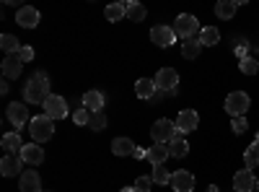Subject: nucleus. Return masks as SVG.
<instances>
[{"instance_id": "obj_34", "label": "nucleus", "mask_w": 259, "mask_h": 192, "mask_svg": "<svg viewBox=\"0 0 259 192\" xmlns=\"http://www.w3.org/2000/svg\"><path fill=\"white\" fill-rule=\"evenodd\" d=\"M89 120H91V112L85 109V106H78V109L73 112V122L75 125H85V127H89Z\"/></svg>"}, {"instance_id": "obj_10", "label": "nucleus", "mask_w": 259, "mask_h": 192, "mask_svg": "<svg viewBox=\"0 0 259 192\" xmlns=\"http://www.w3.org/2000/svg\"><path fill=\"white\" fill-rule=\"evenodd\" d=\"M24 172H26V169H24V159H21V156L6 153L3 161H0V174H3V177H21Z\"/></svg>"}, {"instance_id": "obj_36", "label": "nucleus", "mask_w": 259, "mask_h": 192, "mask_svg": "<svg viewBox=\"0 0 259 192\" xmlns=\"http://www.w3.org/2000/svg\"><path fill=\"white\" fill-rule=\"evenodd\" d=\"M150 184H153V177H138L135 179V192H150Z\"/></svg>"}, {"instance_id": "obj_2", "label": "nucleus", "mask_w": 259, "mask_h": 192, "mask_svg": "<svg viewBox=\"0 0 259 192\" xmlns=\"http://www.w3.org/2000/svg\"><path fill=\"white\" fill-rule=\"evenodd\" d=\"M29 135H31L34 143H47V140L55 135V120L47 117V114L31 117V122H29Z\"/></svg>"}, {"instance_id": "obj_29", "label": "nucleus", "mask_w": 259, "mask_h": 192, "mask_svg": "<svg viewBox=\"0 0 259 192\" xmlns=\"http://www.w3.org/2000/svg\"><path fill=\"white\" fill-rule=\"evenodd\" d=\"M244 164H246V169L259 166V140H254L246 151H244Z\"/></svg>"}, {"instance_id": "obj_26", "label": "nucleus", "mask_w": 259, "mask_h": 192, "mask_svg": "<svg viewBox=\"0 0 259 192\" xmlns=\"http://www.w3.org/2000/svg\"><path fill=\"white\" fill-rule=\"evenodd\" d=\"M200 42H202V47H215V45L221 42V31L215 29V26H202Z\"/></svg>"}, {"instance_id": "obj_27", "label": "nucleus", "mask_w": 259, "mask_h": 192, "mask_svg": "<svg viewBox=\"0 0 259 192\" xmlns=\"http://www.w3.org/2000/svg\"><path fill=\"white\" fill-rule=\"evenodd\" d=\"M124 8H127V18L130 21H143L145 18V6H140V3H135V0H127L124 3Z\"/></svg>"}, {"instance_id": "obj_24", "label": "nucleus", "mask_w": 259, "mask_h": 192, "mask_svg": "<svg viewBox=\"0 0 259 192\" xmlns=\"http://www.w3.org/2000/svg\"><path fill=\"white\" fill-rule=\"evenodd\" d=\"M168 151H171V156H174V159H184L189 153V143L184 140V135L177 133V138L168 143Z\"/></svg>"}, {"instance_id": "obj_37", "label": "nucleus", "mask_w": 259, "mask_h": 192, "mask_svg": "<svg viewBox=\"0 0 259 192\" xmlns=\"http://www.w3.org/2000/svg\"><path fill=\"white\" fill-rule=\"evenodd\" d=\"M18 57H21V62H31L34 60V47H21Z\"/></svg>"}, {"instance_id": "obj_31", "label": "nucleus", "mask_w": 259, "mask_h": 192, "mask_svg": "<svg viewBox=\"0 0 259 192\" xmlns=\"http://www.w3.org/2000/svg\"><path fill=\"white\" fill-rule=\"evenodd\" d=\"M239 68H241L244 75H256V73H259V60H254V57H244V60L239 62Z\"/></svg>"}, {"instance_id": "obj_3", "label": "nucleus", "mask_w": 259, "mask_h": 192, "mask_svg": "<svg viewBox=\"0 0 259 192\" xmlns=\"http://www.w3.org/2000/svg\"><path fill=\"white\" fill-rule=\"evenodd\" d=\"M177 122H171L166 117L156 120L153 125H150V138H153V143H171L177 138Z\"/></svg>"}, {"instance_id": "obj_41", "label": "nucleus", "mask_w": 259, "mask_h": 192, "mask_svg": "<svg viewBox=\"0 0 259 192\" xmlns=\"http://www.w3.org/2000/svg\"><path fill=\"white\" fill-rule=\"evenodd\" d=\"M254 192H259V179H256V187H254Z\"/></svg>"}, {"instance_id": "obj_30", "label": "nucleus", "mask_w": 259, "mask_h": 192, "mask_svg": "<svg viewBox=\"0 0 259 192\" xmlns=\"http://www.w3.org/2000/svg\"><path fill=\"white\" fill-rule=\"evenodd\" d=\"M104 16H106V21H112V24H114V21L127 16V8H124V3H112V6H106Z\"/></svg>"}, {"instance_id": "obj_6", "label": "nucleus", "mask_w": 259, "mask_h": 192, "mask_svg": "<svg viewBox=\"0 0 259 192\" xmlns=\"http://www.w3.org/2000/svg\"><path fill=\"white\" fill-rule=\"evenodd\" d=\"M249 104H251L249 94H244V91H231V94L226 96V112H228L231 117H244L246 109H249Z\"/></svg>"}, {"instance_id": "obj_21", "label": "nucleus", "mask_w": 259, "mask_h": 192, "mask_svg": "<svg viewBox=\"0 0 259 192\" xmlns=\"http://www.w3.org/2000/svg\"><path fill=\"white\" fill-rule=\"evenodd\" d=\"M200 52H202L200 36H192V39H184V42H182V57H184V60H197Z\"/></svg>"}, {"instance_id": "obj_17", "label": "nucleus", "mask_w": 259, "mask_h": 192, "mask_svg": "<svg viewBox=\"0 0 259 192\" xmlns=\"http://www.w3.org/2000/svg\"><path fill=\"white\" fill-rule=\"evenodd\" d=\"M0 70H3L6 78H18L21 70H24V62H21L18 55H6L3 62H0Z\"/></svg>"}, {"instance_id": "obj_39", "label": "nucleus", "mask_w": 259, "mask_h": 192, "mask_svg": "<svg viewBox=\"0 0 259 192\" xmlns=\"http://www.w3.org/2000/svg\"><path fill=\"white\" fill-rule=\"evenodd\" d=\"M205 192H218V187H215V184H210V187H207Z\"/></svg>"}, {"instance_id": "obj_1", "label": "nucleus", "mask_w": 259, "mask_h": 192, "mask_svg": "<svg viewBox=\"0 0 259 192\" xmlns=\"http://www.w3.org/2000/svg\"><path fill=\"white\" fill-rule=\"evenodd\" d=\"M50 96V78L45 70H36L24 86V101L26 104H45Z\"/></svg>"}, {"instance_id": "obj_38", "label": "nucleus", "mask_w": 259, "mask_h": 192, "mask_svg": "<svg viewBox=\"0 0 259 192\" xmlns=\"http://www.w3.org/2000/svg\"><path fill=\"white\" fill-rule=\"evenodd\" d=\"M138 161H143V159H148V151H143V148H135V153H133Z\"/></svg>"}, {"instance_id": "obj_40", "label": "nucleus", "mask_w": 259, "mask_h": 192, "mask_svg": "<svg viewBox=\"0 0 259 192\" xmlns=\"http://www.w3.org/2000/svg\"><path fill=\"white\" fill-rule=\"evenodd\" d=\"M122 192H135V187H124Z\"/></svg>"}, {"instance_id": "obj_16", "label": "nucleus", "mask_w": 259, "mask_h": 192, "mask_svg": "<svg viewBox=\"0 0 259 192\" xmlns=\"http://www.w3.org/2000/svg\"><path fill=\"white\" fill-rule=\"evenodd\" d=\"M21 159H24L26 166H39L45 161V148L39 143H31V145H24V151H21Z\"/></svg>"}, {"instance_id": "obj_14", "label": "nucleus", "mask_w": 259, "mask_h": 192, "mask_svg": "<svg viewBox=\"0 0 259 192\" xmlns=\"http://www.w3.org/2000/svg\"><path fill=\"white\" fill-rule=\"evenodd\" d=\"M18 187H21V192H45L41 189V179L36 174V169H26V172L18 177Z\"/></svg>"}, {"instance_id": "obj_13", "label": "nucleus", "mask_w": 259, "mask_h": 192, "mask_svg": "<svg viewBox=\"0 0 259 192\" xmlns=\"http://www.w3.org/2000/svg\"><path fill=\"white\" fill-rule=\"evenodd\" d=\"M256 187V179L251 174V169H241V172L233 174V189L236 192H254Z\"/></svg>"}, {"instance_id": "obj_25", "label": "nucleus", "mask_w": 259, "mask_h": 192, "mask_svg": "<svg viewBox=\"0 0 259 192\" xmlns=\"http://www.w3.org/2000/svg\"><path fill=\"white\" fill-rule=\"evenodd\" d=\"M236 8H239V6H236L233 0H221V3L215 6V16H218L221 21H231L236 16Z\"/></svg>"}, {"instance_id": "obj_11", "label": "nucleus", "mask_w": 259, "mask_h": 192, "mask_svg": "<svg viewBox=\"0 0 259 192\" xmlns=\"http://www.w3.org/2000/svg\"><path fill=\"white\" fill-rule=\"evenodd\" d=\"M150 42L166 50V47H171L177 42V34H174L171 26H153V29H150Z\"/></svg>"}, {"instance_id": "obj_8", "label": "nucleus", "mask_w": 259, "mask_h": 192, "mask_svg": "<svg viewBox=\"0 0 259 192\" xmlns=\"http://www.w3.org/2000/svg\"><path fill=\"white\" fill-rule=\"evenodd\" d=\"M45 106V114L47 117H52V120H62V117H68V101H65L62 96H57V94H50L47 96V101L41 104Z\"/></svg>"}, {"instance_id": "obj_7", "label": "nucleus", "mask_w": 259, "mask_h": 192, "mask_svg": "<svg viewBox=\"0 0 259 192\" xmlns=\"http://www.w3.org/2000/svg\"><path fill=\"white\" fill-rule=\"evenodd\" d=\"M6 117H8V122L16 127V133L21 130V127H29V109H26V104H18V101H13V104H8V109H6Z\"/></svg>"}, {"instance_id": "obj_32", "label": "nucleus", "mask_w": 259, "mask_h": 192, "mask_svg": "<svg viewBox=\"0 0 259 192\" xmlns=\"http://www.w3.org/2000/svg\"><path fill=\"white\" fill-rule=\"evenodd\" d=\"M153 182L156 184H171V174L166 172V166H153Z\"/></svg>"}, {"instance_id": "obj_4", "label": "nucleus", "mask_w": 259, "mask_h": 192, "mask_svg": "<svg viewBox=\"0 0 259 192\" xmlns=\"http://www.w3.org/2000/svg\"><path fill=\"white\" fill-rule=\"evenodd\" d=\"M171 29H174L177 39H179V36H182V39H192L194 34H200V31H202L200 24H197V18H194L192 13H179Z\"/></svg>"}, {"instance_id": "obj_19", "label": "nucleus", "mask_w": 259, "mask_h": 192, "mask_svg": "<svg viewBox=\"0 0 259 192\" xmlns=\"http://www.w3.org/2000/svg\"><path fill=\"white\" fill-rule=\"evenodd\" d=\"M156 91H158V86H156V81H153V78H138V83H135V94H138V99L150 101V99L156 96Z\"/></svg>"}, {"instance_id": "obj_28", "label": "nucleus", "mask_w": 259, "mask_h": 192, "mask_svg": "<svg viewBox=\"0 0 259 192\" xmlns=\"http://www.w3.org/2000/svg\"><path fill=\"white\" fill-rule=\"evenodd\" d=\"M0 47H3L6 55H18L21 52V45H18V39L13 34H3V36H0Z\"/></svg>"}, {"instance_id": "obj_5", "label": "nucleus", "mask_w": 259, "mask_h": 192, "mask_svg": "<svg viewBox=\"0 0 259 192\" xmlns=\"http://www.w3.org/2000/svg\"><path fill=\"white\" fill-rule=\"evenodd\" d=\"M153 81H156L158 91H163L168 96H177V91H179V73L174 68H161Z\"/></svg>"}, {"instance_id": "obj_42", "label": "nucleus", "mask_w": 259, "mask_h": 192, "mask_svg": "<svg viewBox=\"0 0 259 192\" xmlns=\"http://www.w3.org/2000/svg\"><path fill=\"white\" fill-rule=\"evenodd\" d=\"M256 140H259V133H256Z\"/></svg>"}, {"instance_id": "obj_12", "label": "nucleus", "mask_w": 259, "mask_h": 192, "mask_svg": "<svg viewBox=\"0 0 259 192\" xmlns=\"http://www.w3.org/2000/svg\"><path fill=\"white\" fill-rule=\"evenodd\" d=\"M197 122H200V117H197V112H194V109L179 112V117H177V130H179V135L194 133V130H197Z\"/></svg>"}, {"instance_id": "obj_35", "label": "nucleus", "mask_w": 259, "mask_h": 192, "mask_svg": "<svg viewBox=\"0 0 259 192\" xmlns=\"http://www.w3.org/2000/svg\"><path fill=\"white\" fill-rule=\"evenodd\" d=\"M246 127H249L246 117H233V120H231V130H233L236 135H244V133H246Z\"/></svg>"}, {"instance_id": "obj_20", "label": "nucleus", "mask_w": 259, "mask_h": 192, "mask_svg": "<svg viewBox=\"0 0 259 192\" xmlns=\"http://www.w3.org/2000/svg\"><path fill=\"white\" fill-rule=\"evenodd\" d=\"M168 156H171V151H168L166 143H156V145L148 148V161L153 164V166H163Z\"/></svg>"}, {"instance_id": "obj_22", "label": "nucleus", "mask_w": 259, "mask_h": 192, "mask_svg": "<svg viewBox=\"0 0 259 192\" xmlns=\"http://www.w3.org/2000/svg\"><path fill=\"white\" fill-rule=\"evenodd\" d=\"M135 148H138V145L130 140V138H114V140H112V153L119 156V159L133 156V153H135Z\"/></svg>"}, {"instance_id": "obj_23", "label": "nucleus", "mask_w": 259, "mask_h": 192, "mask_svg": "<svg viewBox=\"0 0 259 192\" xmlns=\"http://www.w3.org/2000/svg\"><path fill=\"white\" fill-rule=\"evenodd\" d=\"M104 94L101 91H85L83 94V106L89 112H104Z\"/></svg>"}, {"instance_id": "obj_15", "label": "nucleus", "mask_w": 259, "mask_h": 192, "mask_svg": "<svg viewBox=\"0 0 259 192\" xmlns=\"http://www.w3.org/2000/svg\"><path fill=\"white\" fill-rule=\"evenodd\" d=\"M171 189L174 192H192L194 189V174H189V172H174L171 174Z\"/></svg>"}, {"instance_id": "obj_33", "label": "nucleus", "mask_w": 259, "mask_h": 192, "mask_svg": "<svg viewBox=\"0 0 259 192\" xmlns=\"http://www.w3.org/2000/svg\"><path fill=\"white\" fill-rule=\"evenodd\" d=\"M89 127H91V130H104V127H106V114L104 112H91V120H89Z\"/></svg>"}, {"instance_id": "obj_18", "label": "nucleus", "mask_w": 259, "mask_h": 192, "mask_svg": "<svg viewBox=\"0 0 259 192\" xmlns=\"http://www.w3.org/2000/svg\"><path fill=\"white\" fill-rule=\"evenodd\" d=\"M0 145H3V151L11 153V156H21V151H24V140H21V135L13 130V133H6L3 140H0Z\"/></svg>"}, {"instance_id": "obj_9", "label": "nucleus", "mask_w": 259, "mask_h": 192, "mask_svg": "<svg viewBox=\"0 0 259 192\" xmlns=\"http://www.w3.org/2000/svg\"><path fill=\"white\" fill-rule=\"evenodd\" d=\"M41 21V13L34 6H21L16 11V24L24 26V29H36V24Z\"/></svg>"}]
</instances>
